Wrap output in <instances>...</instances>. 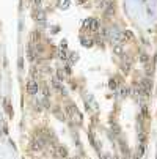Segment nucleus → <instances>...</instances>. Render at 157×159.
<instances>
[{
	"label": "nucleus",
	"instance_id": "nucleus-3",
	"mask_svg": "<svg viewBox=\"0 0 157 159\" xmlns=\"http://www.w3.org/2000/svg\"><path fill=\"white\" fill-rule=\"evenodd\" d=\"M68 114H71L72 117H74V120H77V121H80V114L77 112V109H75L74 106H69V107H68Z\"/></svg>",
	"mask_w": 157,
	"mask_h": 159
},
{
	"label": "nucleus",
	"instance_id": "nucleus-4",
	"mask_svg": "<svg viewBox=\"0 0 157 159\" xmlns=\"http://www.w3.org/2000/svg\"><path fill=\"white\" fill-rule=\"evenodd\" d=\"M32 148L33 150H41V148H43V139H33Z\"/></svg>",
	"mask_w": 157,
	"mask_h": 159
},
{
	"label": "nucleus",
	"instance_id": "nucleus-7",
	"mask_svg": "<svg viewBox=\"0 0 157 159\" xmlns=\"http://www.w3.org/2000/svg\"><path fill=\"white\" fill-rule=\"evenodd\" d=\"M58 79H60V80H63V79H64V74H63V71H58Z\"/></svg>",
	"mask_w": 157,
	"mask_h": 159
},
{
	"label": "nucleus",
	"instance_id": "nucleus-5",
	"mask_svg": "<svg viewBox=\"0 0 157 159\" xmlns=\"http://www.w3.org/2000/svg\"><path fill=\"white\" fill-rule=\"evenodd\" d=\"M58 57H60V59H66V52H64V49H63V47L58 50Z\"/></svg>",
	"mask_w": 157,
	"mask_h": 159
},
{
	"label": "nucleus",
	"instance_id": "nucleus-2",
	"mask_svg": "<svg viewBox=\"0 0 157 159\" xmlns=\"http://www.w3.org/2000/svg\"><path fill=\"white\" fill-rule=\"evenodd\" d=\"M27 91L30 93V95H36L38 93V84H36V80H28L27 82Z\"/></svg>",
	"mask_w": 157,
	"mask_h": 159
},
{
	"label": "nucleus",
	"instance_id": "nucleus-9",
	"mask_svg": "<svg viewBox=\"0 0 157 159\" xmlns=\"http://www.w3.org/2000/svg\"><path fill=\"white\" fill-rule=\"evenodd\" d=\"M110 87H112V88H116V82H115V80H112V82H110Z\"/></svg>",
	"mask_w": 157,
	"mask_h": 159
},
{
	"label": "nucleus",
	"instance_id": "nucleus-8",
	"mask_svg": "<svg viewBox=\"0 0 157 159\" xmlns=\"http://www.w3.org/2000/svg\"><path fill=\"white\" fill-rule=\"evenodd\" d=\"M77 60V54H71V61Z\"/></svg>",
	"mask_w": 157,
	"mask_h": 159
},
{
	"label": "nucleus",
	"instance_id": "nucleus-10",
	"mask_svg": "<svg viewBox=\"0 0 157 159\" xmlns=\"http://www.w3.org/2000/svg\"><path fill=\"white\" fill-rule=\"evenodd\" d=\"M33 3H35V5H39V3H41V0H33Z\"/></svg>",
	"mask_w": 157,
	"mask_h": 159
},
{
	"label": "nucleus",
	"instance_id": "nucleus-6",
	"mask_svg": "<svg viewBox=\"0 0 157 159\" xmlns=\"http://www.w3.org/2000/svg\"><path fill=\"white\" fill-rule=\"evenodd\" d=\"M82 44H83V46H91V40H86V38H82Z\"/></svg>",
	"mask_w": 157,
	"mask_h": 159
},
{
	"label": "nucleus",
	"instance_id": "nucleus-1",
	"mask_svg": "<svg viewBox=\"0 0 157 159\" xmlns=\"http://www.w3.org/2000/svg\"><path fill=\"white\" fill-rule=\"evenodd\" d=\"M83 27L88 30H91V32H98L99 30V21L98 19H86V21L83 22Z\"/></svg>",
	"mask_w": 157,
	"mask_h": 159
}]
</instances>
